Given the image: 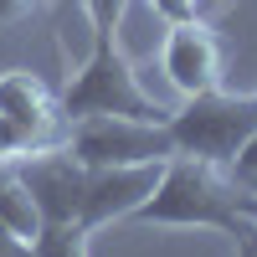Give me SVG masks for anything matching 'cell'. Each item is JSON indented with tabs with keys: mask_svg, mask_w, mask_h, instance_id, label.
Here are the masks:
<instances>
[{
	"mask_svg": "<svg viewBox=\"0 0 257 257\" xmlns=\"http://www.w3.org/2000/svg\"><path fill=\"white\" fill-rule=\"evenodd\" d=\"M41 0H0V26H16V21H26Z\"/></svg>",
	"mask_w": 257,
	"mask_h": 257,
	"instance_id": "14",
	"label": "cell"
},
{
	"mask_svg": "<svg viewBox=\"0 0 257 257\" xmlns=\"http://www.w3.org/2000/svg\"><path fill=\"white\" fill-rule=\"evenodd\" d=\"M123 6H128V0H88L93 36H98V31H118V21H123Z\"/></svg>",
	"mask_w": 257,
	"mask_h": 257,
	"instance_id": "11",
	"label": "cell"
},
{
	"mask_svg": "<svg viewBox=\"0 0 257 257\" xmlns=\"http://www.w3.org/2000/svg\"><path fill=\"white\" fill-rule=\"evenodd\" d=\"M62 103H52V93L41 88V77L31 72H6L0 77V155H36V149L67 144L62 134Z\"/></svg>",
	"mask_w": 257,
	"mask_h": 257,
	"instance_id": "5",
	"label": "cell"
},
{
	"mask_svg": "<svg viewBox=\"0 0 257 257\" xmlns=\"http://www.w3.org/2000/svg\"><path fill=\"white\" fill-rule=\"evenodd\" d=\"M231 185H237L242 196H257V134L231 155Z\"/></svg>",
	"mask_w": 257,
	"mask_h": 257,
	"instance_id": "10",
	"label": "cell"
},
{
	"mask_svg": "<svg viewBox=\"0 0 257 257\" xmlns=\"http://www.w3.org/2000/svg\"><path fill=\"white\" fill-rule=\"evenodd\" d=\"M88 113H123V118H144V123H165L170 108L160 98H149L139 88L128 57L118 52V31H98L88 62L77 67L72 88L62 93V118H88Z\"/></svg>",
	"mask_w": 257,
	"mask_h": 257,
	"instance_id": "2",
	"label": "cell"
},
{
	"mask_svg": "<svg viewBox=\"0 0 257 257\" xmlns=\"http://www.w3.org/2000/svg\"><path fill=\"white\" fill-rule=\"evenodd\" d=\"M237 211H242L247 221H257V196H237Z\"/></svg>",
	"mask_w": 257,
	"mask_h": 257,
	"instance_id": "16",
	"label": "cell"
},
{
	"mask_svg": "<svg viewBox=\"0 0 257 257\" xmlns=\"http://www.w3.org/2000/svg\"><path fill=\"white\" fill-rule=\"evenodd\" d=\"M155 11L165 21H190V16H196V0H155Z\"/></svg>",
	"mask_w": 257,
	"mask_h": 257,
	"instance_id": "15",
	"label": "cell"
},
{
	"mask_svg": "<svg viewBox=\"0 0 257 257\" xmlns=\"http://www.w3.org/2000/svg\"><path fill=\"white\" fill-rule=\"evenodd\" d=\"M21 185L31 190V206L41 221H77L82 216V185H88V170L72 160L67 144L36 149V155L16 160Z\"/></svg>",
	"mask_w": 257,
	"mask_h": 257,
	"instance_id": "6",
	"label": "cell"
},
{
	"mask_svg": "<svg viewBox=\"0 0 257 257\" xmlns=\"http://www.w3.org/2000/svg\"><path fill=\"white\" fill-rule=\"evenodd\" d=\"M226 237L237 242V257H257V221H247V216H237V226H231Z\"/></svg>",
	"mask_w": 257,
	"mask_h": 257,
	"instance_id": "12",
	"label": "cell"
},
{
	"mask_svg": "<svg viewBox=\"0 0 257 257\" xmlns=\"http://www.w3.org/2000/svg\"><path fill=\"white\" fill-rule=\"evenodd\" d=\"M0 257H31V242L21 237L16 226H6V221H0Z\"/></svg>",
	"mask_w": 257,
	"mask_h": 257,
	"instance_id": "13",
	"label": "cell"
},
{
	"mask_svg": "<svg viewBox=\"0 0 257 257\" xmlns=\"http://www.w3.org/2000/svg\"><path fill=\"white\" fill-rule=\"evenodd\" d=\"M237 196L231 175H221V165L196 160V155H170L160 170V185L149 196L134 221L144 226H211V231H231L237 226Z\"/></svg>",
	"mask_w": 257,
	"mask_h": 257,
	"instance_id": "1",
	"label": "cell"
},
{
	"mask_svg": "<svg viewBox=\"0 0 257 257\" xmlns=\"http://www.w3.org/2000/svg\"><path fill=\"white\" fill-rule=\"evenodd\" d=\"M160 170L165 160H144V165H103V170H88V185H82V226L98 231L108 221H123L155 196L160 185Z\"/></svg>",
	"mask_w": 257,
	"mask_h": 257,
	"instance_id": "7",
	"label": "cell"
},
{
	"mask_svg": "<svg viewBox=\"0 0 257 257\" xmlns=\"http://www.w3.org/2000/svg\"><path fill=\"white\" fill-rule=\"evenodd\" d=\"M165 77L175 82L185 98L221 88V41L206 21H170V36H165Z\"/></svg>",
	"mask_w": 257,
	"mask_h": 257,
	"instance_id": "8",
	"label": "cell"
},
{
	"mask_svg": "<svg viewBox=\"0 0 257 257\" xmlns=\"http://www.w3.org/2000/svg\"><path fill=\"white\" fill-rule=\"evenodd\" d=\"M93 231L82 221H41V231L31 237V257H88Z\"/></svg>",
	"mask_w": 257,
	"mask_h": 257,
	"instance_id": "9",
	"label": "cell"
},
{
	"mask_svg": "<svg viewBox=\"0 0 257 257\" xmlns=\"http://www.w3.org/2000/svg\"><path fill=\"white\" fill-rule=\"evenodd\" d=\"M67 149L82 170H103V165H144V160H170L175 139L165 123H144V118H123V113H88L67 123Z\"/></svg>",
	"mask_w": 257,
	"mask_h": 257,
	"instance_id": "4",
	"label": "cell"
},
{
	"mask_svg": "<svg viewBox=\"0 0 257 257\" xmlns=\"http://www.w3.org/2000/svg\"><path fill=\"white\" fill-rule=\"evenodd\" d=\"M165 128L175 139V155L231 165V155L257 134V93H196L185 98V108H170Z\"/></svg>",
	"mask_w": 257,
	"mask_h": 257,
	"instance_id": "3",
	"label": "cell"
}]
</instances>
